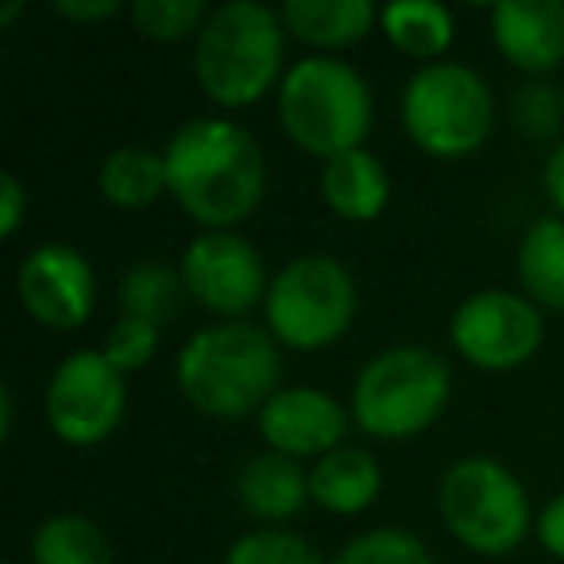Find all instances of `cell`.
Masks as SVG:
<instances>
[{"label":"cell","instance_id":"cell-25","mask_svg":"<svg viewBox=\"0 0 564 564\" xmlns=\"http://www.w3.org/2000/svg\"><path fill=\"white\" fill-rule=\"evenodd\" d=\"M209 12L205 0H135L132 24L155 43H182L189 35L197 40Z\"/></svg>","mask_w":564,"mask_h":564},{"label":"cell","instance_id":"cell-30","mask_svg":"<svg viewBox=\"0 0 564 564\" xmlns=\"http://www.w3.org/2000/svg\"><path fill=\"white\" fill-rule=\"evenodd\" d=\"M533 530H538L541 549H545L549 556H556V561H564V491L553 495V499L541 507Z\"/></svg>","mask_w":564,"mask_h":564},{"label":"cell","instance_id":"cell-32","mask_svg":"<svg viewBox=\"0 0 564 564\" xmlns=\"http://www.w3.org/2000/svg\"><path fill=\"white\" fill-rule=\"evenodd\" d=\"M541 186H545V197L553 202V209L564 217V140L553 148V155L545 159V171H541Z\"/></svg>","mask_w":564,"mask_h":564},{"label":"cell","instance_id":"cell-19","mask_svg":"<svg viewBox=\"0 0 564 564\" xmlns=\"http://www.w3.org/2000/svg\"><path fill=\"white\" fill-rule=\"evenodd\" d=\"M379 32L387 35L394 51L406 58H417L422 66L441 63L453 47V12L437 0H394L379 9Z\"/></svg>","mask_w":564,"mask_h":564},{"label":"cell","instance_id":"cell-14","mask_svg":"<svg viewBox=\"0 0 564 564\" xmlns=\"http://www.w3.org/2000/svg\"><path fill=\"white\" fill-rule=\"evenodd\" d=\"M491 40L514 70L545 78L564 66V0H502L491 9Z\"/></svg>","mask_w":564,"mask_h":564},{"label":"cell","instance_id":"cell-11","mask_svg":"<svg viewBox=\"0 0 564 564\" xmlns=\"http://www.w3.org/2000/svg\"><path fill=\"white\" fill-rule=\"evenodd\" d=\"M453 348L479 371H514L538 356L545 340L541 310L514 291H476L453 310Z\"/></svg>","mask_w":564,"mask_h":564},{"label":"cell","instance_id":"cell-24","mask_svg":"<svg viewBox=\"0 0 564 564\" xmlns=\"http://www.w3.org/2000/svg\"><path fill=\"white\" fill-rule=\"evenodd\" d=\"M333 564H433V553L417 533L399 525H379V530L356 533Z\"/></svg>","mask_w":564,"mask_h":564},{"label":"cell","instance_id":"cell-7","mask_svg":"<svg viewBox=\"0 0 564 564\" xmlns=\"http://www.w3.org/2000/svg\"><path fill=\"white\" fill-rule=\"evenodd\" d=\"M437 510L445 530L479 556H507L533 530L525 484L495 456H464L448 464L437 484Z\"/></svg>","mask_w":564,"mask_h":564},{"label":"cell","instance_id":"cell-4","mask_svg":"<svg viewBox=\"0 0 564 564\" xmlns=\"http://www.w3.org/2000/svg\"><path fill=\"white\" fill-rule=\"evenodd\" d=\"M282 132L306 155L329 159L364 148L371 132V86L356 66L340 63L337 55H310L286 66L274 94Z\"/></svg>","mask_w":564,"mask_h":564},{"label":"cell","instance_id":"cell-10","mask_svg":"<svg viewBox=\"0 0 564 564\" xmlns=\"http://www.w3.org/2000/svg\"><path fill=\"white\" fill-rule=\"evenodd\" d=\"M182 286L217 322H243L248 310L263 306L271 274L256 243L240 232H197L182 251Z\"/></svg>","mask_w":564,"mask_h":564},{"label":"cell","instance_id":"cell-15","mask_svg":"<svg viewBox=\"0 0 564 564\" xmlns=\"http://www.w3.org/2000/svg\"><path fill=\"white\" fill-rule=\"evenodd\" d=\"M236 502L259 522H291L306 510L310 471L279 453H259L236 471Z\"/></svg>","mask_w":564,"mask_h":564},{"label":"cell","instance_id":"cell-22","mask_svg":"<svg viewBox=\"0 0 564 564\" xmlns=\"http://www.w3.org/2000/svg\"><path fill=\"white\" fill-rule=\"evenodd\" d=\"M32 564H112V545L94 518L63 510L35 525Z\"/></svg>","mask_w":564,"mask_h":564},{"label":"cell","instance_id":"cell-12","mask_svg":"<svg viewBox=\"0 0 564 564\" xmlns=\"http://www.w3.org/2000/svg\"><path fill=\"white\" fill-rule=\"evenodd\" d=\"M17 299L47 329H78L97 302L94 263L70 243H40L17 267Z\"/></svg>","mask_w":564,"mask_h":564},{"label":"cell","instance_id":"cell-29","mask_svg":"<svg viewBox=\"0 0 564 564\" xmlns=\"http://www.w3.org/2000/svg\"><path fill=\"white\" fill-rule=\"evenodd\" d=\"M28 209H32V197H28L24 182L12 171H4L0 174V236H4V240H12V236L20 232Z\"/></svg>","mask_w":564,"mask_h":564},{"label":"cell","instance_id":"cell-23","mask_svg":"<svg viewBox=\"0 0 564 564\" xmlns=\"http://www.w3.org/2000/svg\"><path fill=\"white\" fill-rule=\"evenodd\" d=\"M182 299H186L182 274L166 263H132L117 282L120 317H135V322L166 325L178 314Z\"/></svg>","mask_w":564,"mask_h":564},{"label":"cell","instance_id":"cell-27","mask_svg":"<svg viewBox=\"0 0 564 564\" xmlns=\"http://www.w3.org/2000/svg\"><path fill=\"white\" fill-rule=\"evenodd\" d=\"M101 352L120 376H132V371L148 368L151 356L159 352V325L135 322V317H120V322L109 329V337H105Z\"/></svg>","mask_w":564,"mask_h":564},{"label":"cell","instance_id":"cell-6","mask_svg":"<svg viewBox=\"0 0 564 564\" xmlns=\"http://www.w3.org/2000/svg\"><path fill=\"white\" fill-rule=\"evenodd\" d=\"M402 128L433 159H468L491 140L495 97L484 74L464 63L417 66L402 86Z\"/></svg>","mask_w":564,"mask_h":564},{"label":"cell","instance_id":"cell-1","mask_svg":"<svg viewBox=\"0 0 564 564\" xmlns=\"http://www.w3.org/2000/svg\"><path fill=\"white\" fill-rule=\"evenodd\" d=\"M166 194L202 232H232L267 194V155L256 135L228 117H194L163 148Z\"/></svg>","mask_w":564,"mask_h":564},{"label":"cell","instance_id":"cell-34","mask_svg":"<svg viewBox=\"0 0 564 564\" xmlns=\"http://www.w3.org/2000/svg\"><path fill=\"white\" fill-rule=\"evenodd\" d=\"M17 17H20V4H17V0H12V4H4V9H0V28L12 24V20H17Z\"/></svg>","mask_w":564,"mask_h":564},{"label":"cell","instance_id":"cell-16","mask_svg":"<svg viewBox=\"0 0 564 564\" xmlns=\"http://www.w3.org/2000/svg\"><path fill=\"white\" fill-rule=\"evenodd\" d=\"M322 197L340 220L368 225L391 202V174L368 148L345 151L322 166Z\"/></svg>","mask_w":564,"mask_h":564},{"label":"cell","instance_id":"cell-33","mask_svg":"<svg viewBox=\"0 0 564 564\" xmlns=\"http://www.w3.org/2000/svg\"><path fill=\"white\" fill-rule=\"evenodd\" d=\"M17 430V399L9 387H0V441H9Z\"/></svg>","mask_w":564,"mask_h":564},{"label":"cell","instance_id":"cell-9","mask_svg":"<svg viewBox=\"0 0 564 564\" xmlns=\"http://www.w3.org/2000/svg\"><path fill=\"white\" fill-rule=\"evenodd\" d=\"M43 414L63 445L94 448L120 430L128 414V376H120L105 352H70L47 379Z\"/></svg>","mask_w":564,"mask_h":564},{"label":"cell","instance_id":"cell-18","mask_svg":"<svg viewBox=\"0 0 564 564\" xmlns=\"http://www.w3.org/2000/svg\"><path fill=\"white\" fill-rule=\"evenodd\" d=\"M279 12L286 32L317 47V55L356 47L379 24V9L371 0H286Z\"/></svg>","mask_w":564,"mask_h":564},{"label":"cell","instance_id":"cell-26","mask_svg":"<svg viewBox=\"0 0 564 564\" xmlns=\"http://www.w3.org/2000/svg\"><path fill=\"white\" fill-rule=\"evenodd\" d=\"M220 564H325V561L302 533L267 525V530H251L243 538H236Z\"/></svg>","mask_w":564,"mask_h":564},{"label":"cell","instance_id":"cell-2","mask_svg":"<svg viewBox=\"0 0 564 564\" xmlns=\"http://www.w3.org/2000/svg\"><path fill=\"white\" fill-rule=\"evenodd\" d=\"M174 383L205 417H259L282 391L279 340L251 322H213L178 348Z\"/></svg>","mask_w":564,"mask_h":564},{"label":"cell","instance_id":"cell-13","mask_svg":"<svg viewBox=\"0 0 564 564\" xmlns=\"http://www.w3.org/2000/svg\"><path fill=\"white\" fill-rule=\"evenodd\" d=\"M348 410L322 387H282L259 410V437L267 453L291 460H322L345 445Z\"/></svg>","mask_w":564,"mask_h":564},{"label":"cell","instance_id":"cell-20","mask_svg":"<svg viewBox=\"0 0 564 564\" xmlns=\"http://www.w3.org/2000/svg\"><path fill=\"white\" fill-rule=\"evenodd\" d=\"M518 282L538 310L564 314V217H541L518 243Z\"/></svg>","mask_w":564,"mask_h":564},{"label":"cell","instance_id":"cell-3","mask_svg":"<svg viewBox=\"0 0 564 564\" xmlns=\"http://www.w3.org/2000/svg\"><path fill=\"white\" fill-rule=\"evenodd\" d=\"M286 24L263 0L217 4L194 40V78L220 109H248L282 82Z\"/></svg>","mask_w":564,"mask_h":564},{"label":"cell","instance_id":"cell-21","mask_svg":"<svg viewBox=\"0 0 564 564\" xmlns=\"http://www.w3.org/2000/svg\"><path fill=\"white\" fill-rule=\"evenodd\" d=\"M97 186H101L105 202L117 209H148L166 194L163 151H151L143 143H120L105 155Z\"/></svg>","mask_w":564,"mask_h":564},{"label":"cell","instance_id":"cell-8","mask_svg":"<svg viewBox=\"0 0 564 564\" xmlns=\"http://www.w3.org/2000/svg\"><path fill=\"white\" fill-rule=\"evenodd\" d=\"M356 306H360L356 279L340 259L299 256L279 274H271L263 322L279 348L322 352L352 329Z\"/></svg>","mask_w":564,"mask_h":564},{"label":"cell","instance_id":"cell-28","mask_svg":"<svg viewBox=\"0 0 564 564\" xmlns=\"http://www.w3.org/2000/svg\"><path fill=\"white\" fill-rule=\"evenodd\" d=\"M514 120L522 132L538 135V140H549V135L561 132L564 124V97L561 89H553L549 82L533 78L525 82L514 94Z\"/></svg>","mask_w":564,"mask_h":564},{"label":"cell","instance_id":"cell-5","mask_svg":"<svg viewBox=\"0 0 564 564\" xmlns=\"http://www.w3.org/2000/svg\"><path fill=\"white\" fill-rule=\"evenodd\" d=\"M448 399V364L422 345H394L371 356L356 376L352 422L376 441H410L445 414Z\"/></svg>","mask_w":564,"mask_h":564},{"label":"cell","instance_id":"cell-17","mask_svg":"<svg viewBox=\"0 0 564 564\" xmlns=\"http://www.w3.org/2000/svg\"><path fill=\"white\" fill-rule=\"evenodd\" d=\"M383 491V471L368 448L340 445L310 468V499L340 518L364 514Z\"/></svg>","mask_w":564,"mask_h":564},{"label":"cell","instance_id":"cell-31","mask_svg":"<svg viewBox=\"0 0 564 564\" xmlns=\"http://www.w3.org/2000/svg\"><path fill=\"white\" fill-rule=\"evenodd\" d=\"M55 12L74 24H101V20L117 17L120 0H55Z\"/></svg>","mask_w":564,"mask_h":564}]
</instances>
